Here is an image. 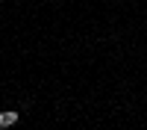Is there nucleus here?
I'll return each instance as SVG.
<instances>
[{
  "mask_svg": "<svg viewBox=\"0 0 147 130\" xmlns=\"http://www.w3.org/2000/svg\"><path fill=\"white\" fill-rule=\"evenodd\" d=\"M15 121H18V112H15V110H6V112H0V130H9Z\"/></svg>",
  "mask_w": 147,
  "mask_h": 130,
  "instance_id": "f257e3e1",
  "label": "nucleus"
}]
</instances>
